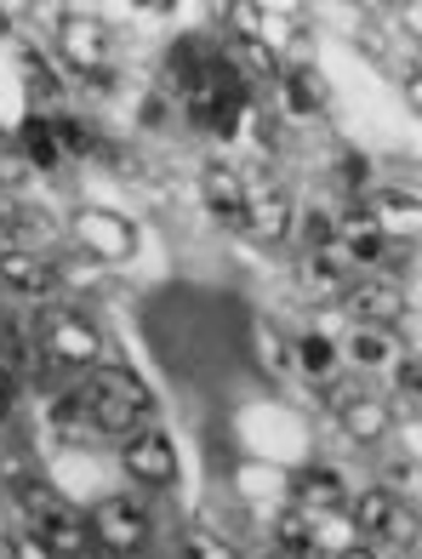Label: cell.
Masks as SVG:
<instances>
[{
  "instance_id": "1",
  "label": "cell",
  "mask_w": 422,
  "mask_h": 559,
  "mask_svg": "<svg viewBox=\"0 0 422 559\" xmlns=\"http://www.w3.org/2000/svg\"><path fill=\"white\" fill-rule=\"evenodd\" d=\"M69 394L81 405L92 440H132L137 428L155 423V394L143 389L132 366H92Z\"/></svg>"
},
{
  "instance_id": "2",
  "label": "cell",
  "mask_w": 422,
  "mask_h": 559,
  "mask_svg": "<svg viewBox=\"0 0 422 559\" xmlns=\"http://www.w3.org/2000/svg\"><path fill=\"white\" fill-rule=\"evenodd\" d=\"M178 104H183V115L201 126V132H212V138H234L240 132V120L252 115V86L240 81V74L229 69V58L222 52H212L206 63H201V74L178 92Z\"/></svg>"
},
{
  "instance_id": "3",
  "label": "cell",
  "mask_w": 422,
  "mask_h": 559,
  "mask_svg": "<svg viewBox=\"0 0 422 559\" xmlns=\"http://www.w3.org/2000/svg\"><path fill=\"white\" fill-rule=\"evenodd\" d=\"M40 348L46 360L63 366V371H92L97 360H104V332H97V320L81 314V309H58L40 320Z\"/></svg>"
},
{
  "instance_id": "4",
  "label": "cell",
  "mask_w": 422,
  "mask_h": 559,
  "mask_svg": "<svg viewBox=\"0 0 422 559\" xmlns=\"http://www.w3.org/2000/svg\"><path fill=\"white\" fill-rule=\"evenodd\" d=\"M342 514H349L354 537H365V543H417V508L400 502L394 491H383V486L349 497Z\"/></svg>"
},
{
  "instance_id": "5",
  "label": "cell",
  "mask_w": 422,
  "mask_h": 559,
  "mask_svg": "<svg viewBox=\"0 0 422 559\" xmlns=\"http://www.w3.org/2000/svg\"><path fill=\"white\" fill-rule=\"evenodd\" d=\"M86 531H92V548H109L114 559H132L143 543H148V508L132 502V497H104L86 514Z\"/></svg>"
},
{
  "instance_id": "6",
  "label": "cell",
  "mask_w": 422,
  "mask_h": 559,
  "mask_svg": "<svg viewBox=\"0 0 422 559\" xmlns=\"http://www.w3.org/2000/svg\"><path fill=\"white\" fill-rule=\"evenodd\" d=\"M120 463H126V474L137 479V486L148 491H171L178 486V445H171L166 428H137L132 440H120Z\"/></svg>"
},
{
  "instance_id": "7",
  "label": "cell",
  "mask_w": 422,
  "mask_h": 559,
  "mask_svg": "<svg viewBox=\"0 0 422 559\" xmlns=\"http://www.w3.org/2000/svg\"><path fill=\"white\" fill-rule=\"evenodd\" d=\"M240 228H245V235H252L257 246H286V240H291V228H297V200H291V189H280V183L245 189Z\"/></svg>"
},
{
  "instance_id": "8",
  "label": "cell",
  "mask_w": 422,
  "mask_h": 559,
  "mask_svg": "<svg viewBox=\"0 0 422 559\" xmlns=\"http://www.w3.org/2000/svg\"><path fill=\"white\" fill-rule=\"evenodd\" d=\"M342 309L354 314V325H388L406 314V292L394 286L388 274H354L349 280V292H342Z\"/></svg>"
},
{
  "instance_id": "9",
  "label": "cell",
  "mask_w": 422,
  "mask_h": 559,
  "mask_svg": "<svg viewBox=\"0 0 422 559\" xmlns=\"http://www.w3.org/2000/svg\"><path fill=\"white\" fill-rule=\"evenodd\" d=\"M360 206L371 212V223H377V235H383L388 246H394V240H400L406 251L417 246V235H422V206H417L411 189H365Z\"/></svg>"
},
{
  "instance_id": "10",
  "label": "cell",
  "mask_w": 422,
  "mask_h": 559,
  "mask_svg": "<svg viewBox=\"0 0 422 559\" xmlns=\"http://www.w3.org/2000/svg\"><path fill=\"white\" fill-rule=\"evenodd\" d=\"M58 46H63V63L81 69V74H104L109 69V23L92 17V12H74L58 23Z\"/></svg>"
},
{
  "instance_id": "11",
  "label": "cell",
  "mask_w": 422,
  "mask_h": 559,
  "mask_svg": "<svg viewBox=\"0 0 422 559\" xmlns=\"http://www.w3.org/2000/svg\"><path fill=\"white\" fill-rule=\"evenodd\" d=\"M331 251L342 263H383L388 258V240L377 235V223H371V212L360 206V200H349L337 217H331Z\"/></svg>"
},
{
  "instance_id": "12",
  "label": "cell",
  "mask_w": 422,
  "mask_h": 559,
  "mask_svg": "<svg viewBox=\"0 0 422 559\" xmlns=\"http://www.w3.org/2000/svg\"><path fill=\"white\" fill-rule=\"evenodd\" d=\"M349 263L337 258V251H303L297 258V292H303L309 309H326V302H342L349 292Z\"/></svg>"
},
{
  "instance_id": "13",
  "label": "cell",
  "mask_w": 422,
  "mask_h": 559,
  "mask_svg": "<svg viewBox=\"0 0 422 559\" xmlns=\"http://www.w3.org/2000/svg\"><path fill=\"white\" fill-rule=\"evenodd\" d=\"M0 286H7L12 297H23V302H46L58 292V269L46 258H35V251L12 246L7 258H0Z\"/></svg>"
},
{
  "instance_id": "14",
  "label": "cell",
  "mask_w": 422,
  "mask_h": 559,
  "mask_svg": "<svg viewBox=\"0 0 422 559\" xmlns=\"http://www.w3.org/2000/svg\"><path fill=\"white\" fill-rule=\"evenodd\" d=\"M291 502L309 508V514H342L349 508V486H342L337 468L309 463V468H291Z\"/></svg>"
},
{
  "instance_id": "15",
  "label": "cell",
  "mask_w": 422,
  "mask_h": 559,
  "mask_svg": "<svg viewBox=\"0 0 422 559\" xmlns=\"http://www.w3.org/2000/svg\"><path fill=\"white\" fill-rule=\"evenodd\" d=\"M337 423H342V435H349L354 445H377V440H388V428H394V405L383 400V394H354L349 405L337 412Z\"/></svg>"
},
{
  "instance_id": "16",
  "label": "cell",
  "mask_w": 422,
  "mask_h": 559,
  "mask_svg": "<svg viewBox=\"0 0 422 559\" xmlns=\"http://www.w3.org/2000/svg\"><path fill=\"white\" fill-rule=\"evenodd\" d=\"M280 97H286L291 120H319L326 104H331V86H326V74H319L314 63L309 69H280Z\"/></svg>"
},
{
  "instance_id": "17",
  "label": "cell",
  "mask_w": 422,
  "mask_h": 559,
  "mask_svg": "<svg viewBox=\"0 0 422 559\" xmlns=\"http://www.w3.org/2000/svg\"><path fill=\"white\" fill-rule=\"evenodd\" d=\"M201 189H206V206H212V217L217 223H229V228H240V212H245V177L229 166V160H212L206 171H201Z\"/></svg>"
},
{
  "instance_id": "18",
  "label": "cell",
  "mask_w": 422,
  "mask_h": 559,
  "mask_svg": "<svg viewBox=\"0 0 422 559\" xmlns=\"http://www.w3.org/2000/svg\"><path fill=\"white\" fill-rule=\"evenodd\" d=\"M35 531V537L46 543V548H52L58 559H81L86 548H92V531H86V514H81V508H58V514H46L40 525H29Z\"/></svg>"
},
{
  "instance_id": "19",
  "label": "cell",
  "mask_w": 422,
  "mask_h": 559,
  "mask_svg": "<svg viewBox=\"0 0 422 559\" xmlns=\"http://www.w3.org/2000/svg\"><path fill=\"white\" fill-rule=\"evenodd\" d=\"M337 354H349V366L360 377V371H388L394 360H400V343H394V332H383V325H354Z\"/></svg>"
},
{
  "instance_id": "20",
  "label": "cell",
  "mask_w": 422,
  "mask_h": 559,
  "mask_svg": "<svg viewBox=\"0 0 422 559\" xmlns=\"http://www.w3.org/2000/svg\"><path fill=\"white\" fill-rule=\"evenodd\" d=\"M337 337L331 332H303V337H291V371H303L309 383H331L337 377Z\"/></svg>"
},
{
  "instance_id": "21",
  "label": "cell",
  "mask_w": 422,
  "mask_h": 559,
  "mask_svg": "<svg viewBox=\"0 0 422 559\" xmlns=\"http://www.w3.org/2000/svg\"><path fill=\"white\" fill-rule=\"evenodd\" d=\"M252 360L263 366V377H275V383H291V337L280 332L275 320H252Z\"/></svg>"
},
{
  "instance_id": "22",
  "label": "cell",
  "mask_w": 422,
  "mask_h": 559,
  "mask_svg": "<svg viewBox=\"0 0 422 559\" xmlns=\"http://www.w3.org/2000/svg\"><path fill=\"white\" fill-rule=\"evenodd\" d=\"M17 160L35 166V171H52L63 160L58 132H52V120H46V115H23V126H17Z\"/></svg>"
},
{
  "instance_id": "23",
  "label": "cell",
  "mask_w": 422,
  "mask_h": 559,
  "mask_svg": "<svg viewBox=\"0 0 422 559\" xmlns=\"http://www.w3.org/2000/svg\"><path fill=\"white\" fill-rule=\"evenodd\" d=\"M222 58H229V69L240 74L245 86H257V81H280V52H275L268 40H234Z\"/></svg>"
},
{
  "instance_id": "24",
  "label": "cell",
  "mask_w": 422,
  "mask_h": 559,
  "mask_svg": "<svg viewBox=\"0 0 422 559\" xmlns=\"http://www.w3.org/2000/svg\"><path fill=\"white\" fill-rule=\"evenodd\" d=\"M178 559H240V548L229 537H217V531H183Z\"/></svg>"
},
{
  "instance_id": "25",
  "label": "cell",
  "mask_w": 422,
  "mask_h": 559,
  "mask_svg": "<svg viewBox=\"0 0 422 559\" xmlns=\"http://www.w3.org/2000/svg\"><path fill=\"white\" fill-rule=\"evenodd\" d=\"M291 235L303 240V251H331V212H319V206L297 212V228H291Z\"/></svg>"
},
{
  "instance_id": "26",
  "label": "cell",
  "mask_w": 422,
  "mask_h": 559,
  "mask_svg": "<svg viewBox=\"0 0 422 559\" xmlns=\"http://www.w3.org/2000/svg\"><path fill=\"white\" fill-rule=\"evenodd\" d=\"M229 29H234V40H263L268 12H263V7H252V0H240V7H229Z\"/></svg>"
},
{
  "instance_id": "27",
  "label": "cell",
  "mask_w": 422,
  "mask_h": 559,
  "mask_svg": "<svg viewBox=\"0 0 422 559\" xmlns=\"http://www.w3.org/2000/svg\"><path fill=\"white\" fill-rule=\"evenodd\" d=\"M337 183H342V194H349V200H354V194H365V189H371V160L349 148V155L337 160Z\"/></svg>"
},
{
  "instance_id": "28",
  "label": "cell",
  "mask_w": 422,
  "mask_h": 559,
  "mask_svg": "<svg viewBox=\"0 0 422 559\" xmlns=\"http://www.w3.org/2000/svg\"><path fill=\"white\" fill-rule=\"evenodd\" d=\"M52 132H58V148H63V155H92V143H97L74 115H58V120H52Z\"/></svg>"
},
{
  "instance_id": "29",
  "label": "cell",
  "mask_w": 422,
  "mask_h": 559,
  "mask_svg": "<svg viewBox=\"0 0 422 559\" xmlns=\"http://www.w3.org/2000/svg\"><path fill=\"white\" fill-rule=\"evenodd\" d=\"M383 491H394V497L417 491V456H394V463L383 468Z\"/></svg>"
},
{
  "instance_id": "30",
  "label": "cell",
  "mask_w": 422,
  "mask_h": 559,
  "mask_svg": "<svg viewBox=\"0 0 422 559\" xmlns=\"http://www.w3.org/2000/svg\"><path fill=\"white\" fill-rule=\"evenodd\" d=\"M388 371H394V383H400V394H406V400H417V389H422V366H417V348H406V354H400V360H394Z\"/></svg>"
},
{
  "instance_id": "31",
  "label": "cell",
  "mask_w": 422,
  "mask_h": 559,
  "mask_svg": "<svg viewBox=\"0 0 422 559\" xmlns=\"http://www.w3.org/2000/svg\"><path fill=\"white\" fill-rule=\"evenodd\" d=\"M23 479H35V468H29V456L23 451H0V486H23Z\"/></svg>"
},
{
  "instance_id": "32",
  "label": "cell",
  "mask_w": 422,
  "mask_h": 559,
  "mask_svg": "<svg viewBox=\"0 0 422 559\" xmlns=\"http://www.w3.org/2000/svg\"><path fill=\"white\" fill-rule=\"evenodd\" d=\"M7 543H12V559H58L52 548L35 537V531H17V537H7Z\"/></svg>"
},
{
  "instance_id": "33",
  "label": "cell",
  "mask_w": 422,
  "mask_h": 559,
  "mask_svg": "<svg viewBox=\"0 0 422 559\" xmlns=\"http://www.w3.org/2000/svg\"><path fill=\"white\" fill-rule=\"evenodd\" d=\"M17 246V228H12V212L0 206V258H7V251Z\"/></svg>"
},
{
  "instance_id": "34",
  "label": "cell",
  "mask_w": 422,
  "mask_h": 559,
  "mask_svg": "<svg viewBox=\"0 0 422 559\" xmlns=\"http://www.w3.org/2000/svg\"><path fill=\"white\" fill-rule=\"evenodd\" d=\"M0 394H12V400H17V366L7 360V354H0Z\"/></svg>"
},
{
  "instance_id": "35",
  "label": "cell",
  "mask_w": 422,
  "mask_h": 559,
  "mask_svg": "<svg viewBox=\"0 0 422 559\" xmlns=\"http://www.w3.org/2000/svg\"><path fill=\"white\" fill-rule=\"evenodd\" d=\"M331 559H383L377 548H371V543H349V548H337Z\"/></svg>"
},
{
  "instance_id": "36",
  "label": "cell",
  "mask_w": 422,
  "mask_h": 559,
  "mask_svg": "<svg viewBox=\"0 0 422 559\" xmlns=\"http://www.w3.org/2000/svg\"><path fill=\"white\" fill-rule=\"evenodd\" d=\"M7 423H12V394H0V435H7Z\"/></svg>"
},
{
  "instance_id": "37",
  "label": "cell",
  "mask_w": 422,
  "mask_h": 559,
  "mask_svg": "<svg viewBox=\"0 0 422 559\" xmlns=\"http://www.w3.org/2000/svg\"><path fill=\"white\" fill-rule=\"evenodd\" d=\"M81 559H114V554H109V548H86Z\"/></svg>"
},
{
  "instance_id": "38",
  "label": "cell",
  "mask_w": 422,
  "mask_h": 559,
  "mask_svg": "<svg viewBox=\"0 0 422 559\" xmlns=\"http://www.w3.org/2000/svg\"><path fill=\"white\" fill-rule=\"evenodd\" d=\"M0 559H12V543L7 537H0Z\"/></svg>"
}]
</instances>
